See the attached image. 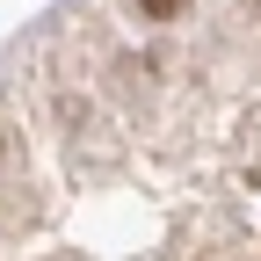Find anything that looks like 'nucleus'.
Wrapping results in <instances>:
<instances>
[{"instance_id":"obj_1","label":"nucleus","mask_w":261,"mask_h":261,"mask_svg":"<svg viewBox=\"0 0 261 261\" xmlns=\"http://www.w3.org/2000/svg\"><path fill=\"white\" fill-rule=\"evenodd\" d=\"M138 8H145L152 22H167V15H181V8H189V0H138Z\"/></svg>"}]
</instances>
